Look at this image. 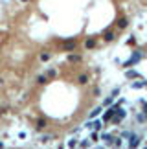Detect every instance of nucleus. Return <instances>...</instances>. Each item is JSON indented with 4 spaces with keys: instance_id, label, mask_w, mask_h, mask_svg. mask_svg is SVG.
<instances>
[{
    "instance_id": "obj_8",
    "label": "nucleus",
    "mask_w": 147,
    "mask_h": 149,
    "mask_svg": "<svg viewBox=\"0 0 147 149\" xmlns=\"http://www.w3.org/2000/svg\"><path fill=\"white\" fill-rule=\"evenodd\" d=\"M39 59H41L42 63H46V61H50V59H52V54H50V52H46V50H44L42 54L39 55Z\"/></svg>"
},
{
    "instance_id": "obj_20",
    "label": "nucleus",
    "mask_w": 147,
    "mask_h": 149,
    "mask_svg": "<svg viewBox=\"0 0 147 149\" xmlns=\"http://www.w3.org/2000/svg\"><path fill=\"white\" fill-rule=\"evenodd\" d=\"M4 111H6V109H0V114H2V112H4Z\"/></svg>"
},
{
    "instance_id": "obj_4",
    "label": "nucleus",
    "mask_w": 147,
    "mask_h": 149,
    "mask_svg": "<svg viewBox=\"0 0 147 149\" xmlns=\"http://www.w3.org/2000/svg\"><path fill=\"white\" fill-rule=\"evenodd\" d=\"M96 44H98V41H96V37H88L87 41H85V44H83V46L87 48V50H92V48L96 46Z\"/></svg>"
},
{
    "instance_id": "obj_1",
    "label": "nucleus",
    "mask_w": 147,
    "mask_h": 149,
    "mask_svg": "<svg viewBox=\"0 0 147 149\" xmlns=\"http://www.w3.org/2000/svg\"><path fill=\"white\" fill-rule=\"evenodd\" d=\"M127 26H129V19H127V17H120V19L116 20V28H118V30H125Z\"/></svg>"
},
{
    "instance_id": "obj_14",
    "label": "nucleus",
    "mask_w": 147,
    "mask_h": 149,
    "mask_svg": "<svg viewBox=\"0 0 147 149\" xmlns=\"http://www.w3.org/2000/svg\"><path fill=\"white\" fill-rule=\"evenodd\" d=\"M50 140H52V136H50V134H46V136H42V138H41V142H50Z\"/></svg>"
},
{
    "instance_id": "obj_7",
    "label": "nucleus",
    "mask_w": 147,
    "mask_h": 149,
    "mask_svg": "<svg viewBox=\"0 0 147 149\" xmlns=\"http://www.w3.org/2000/svg\"><path fill=\"white\" fill-rule=\"evenodd\" d=\"M83 57L77 55V54H68V63H81Z\"/></svg>"
},
{
    "instance_id": "obj_11",
    "label": "nucleus",
    "mask_w": 147,
    "mask_h": 149,
    "mask_svg": "<svg viewBox=\"0 0 147 149\" xmlns=\"http://www.w3.org/2000/svg\"><path fill=\"white\" fill-rule=\"evenodd\" d=\"M140 144V138H138V136H131V144H129V146H131V147H136Z\"/></svg>"
},
{
    "instance_id": "obj_12",
    "label": "nucleus",
    "mask_w": 147,
    "mask_h": 149,
    "mask_svg": "<svg viewBox=\"0 0 147 149\" xmlns=\"http://www.w3.org/2000/svg\"><path fill=\"white\" fill-rule=\"evenodd\" d=\"M99 112H101V107H98V109H94V111H92V112H90V116H92V118H94V116H98V114H99Z\"/></svg>"
},
{
    "instance_id": "obj_9",
    "label": "nucleus",
    "mask_w": 147,
    "mask_h": 149,
    "mask_svg": "<svg viewBox=\"0 0 147 149\" xmlns=\"http://www.w3.org/2000/svg\"><path fill=\"white\" fill-rule=\"evenodd\" d=\"M77 83L79 85H87L88 83V76H87V74H79V76H77Z\"/></svg>"
},
{
    "instance_id": "obj_19",
    "label": "nucleus",
    "mask_w": 147,
    "mask_h": 149,
    "mask_svg": "<svg viewBox=\"0 0 147 149\" xmlns=\"http://www.w3.org/2000/svg\"><path fill=\"white\" fill-rule=\"evenodd\" d=\"M112 100H114V98H107V100H105V105H110Z\"/></svg>"
},
{
    "instance_id": "obj_17",
    "label": "nucleus",
    "mask_w": 147,
    "mask_h": 149,
    "mask_svg": "<svg viewBox=\"0 0 147 149\" xmlns=\"http://www.w3.org/2000/svg\"><path fill=\"white\" fill-rule=\"evenodd\" d=\"M99 94H101V90H99L98 87H96V88H94V96H99Z\"/></svg>"
},
{
    "instance_id": "obj_3",
    "label": "nucleus",
    "mask_w": 147,
    "mask_h": 149,
    "mask_svg": "<svg viewBox=\"0 0 147 149\" xmlns=\"http://www.w3.org/2000/svg\"><path fill=\"white\" fill-rule=\"evenodd\" d=\"M35 81H37V85L44 87V85H48V83H50V79H48V76H44V74H39V76L35 77Z\"/></svg>"
},
{
    "instance_id": "obj_2",
    "label": "nucleus",
    "mask_w": 147,
    "mask_h": 149,
    "mask_svg": "<svg viewBox=\"0 0 147 149\" xmlns=\"http://www.w3.org/2000/svg\"><path fill=\"white\" fill-rule=\"evenodd\" d=\"M48 127V122H46V118H39L37 122H35V129L37 131H44Z\"/></svg>"
},
{
    "instance_id": "obj_18",
    "label": "nucleus",
    "mask_w": 147,
    "mask_h": 149,
    "mask_svg": "<svg viewBox=\"0 0 147 149\" xmlns=\"http://www.w3.org/2000/svg\"><path fill=\"white\" fill-rule=\"evenodd\" d=\"M68 146H70V147H76V146H77V142H76V140H72V142H68Z\"/></svg>"
},
{
    "instance_id": "obj_13",
    "label": "nucleus",
    "mask_w": 147,
    "mask_h": 149,
    "mask_svg": "<svg viewBox=\"0 0 147 149\" xmlns=\"http://www.w3.org/2000/svg\"><path fill=\"white\" fill-rule=\"evenodd\" d=\"M127 77H138V74L134 72V70H129V72H127Z\"/></svg>"
},
{
    "instance_id": "obj_15",
    "label": "nucleus",
    "mask_w": 147,
    "mask_h": 149,
    "mask_svg": "<svg viewBox=\"0 0 147 149\" xmlns=\"http://www.w3.org/2000/svg\"><path fill=\"white\" fill-rule=\"evenodd\" d=\"M114 140H116V142H114V146H116V147H120V146H121V138H114Z\"/></svg>"
},
{
    "instance_id": "obj_16",
    "label": "nucleus",
    "mask_w": 147,
    "mask_h": 149,
    "mask_svg": "<svg viewBox=\"0 0 147 149\" xmlns=\"http://www.w3.org/2000/svg\"><path fill=\"white\" fill-rule=\"evenodd\" d=\"M79 146H81V147H88V142L83 140V142H79Z\"/></svg>"
},
{
    "instance_id": "obj_6",
    "label": "nucleus",
    "mask_w": 147,
    "mask_h": 149,
    "mask_svg": "<svg viewBox=\"0 0 147 149\" xmlns=\"http://www.w3.org/2000/svg\"><path fill=\"white\" fill-rule=\"evenodd\" d=\"M114 39H116V33H114V31L107 30V31L103 33V41H105V42H110V41H114Z\"/></svg>"
},
{
    "instance_id": "obj_10",
    "label": "nucleus",
    "mask_w": 147,
    "mask_h": 149,
    "mask_svg": "<svg viewBox=\"0 0 147 149\" xmlns=\"http://www.w3.org/2000/svg\"><path fill=\"white\" fill-rule=\"evenodd\" d=\"M46 76H48V79H50V81H52V79H55V77H57V70H53V68H50Z\"/></svg>"
},
{
    "instance_id": "obj_5",
    "label": "nucleus",
    "mask_w": 147,
    "mask_h": 149,
    "mask_svg": "<svg viewBox=\"0 0 147 149\" xmlns=\"http://www.w3.org/2000/svg\"><path fill=\"white\" fill-rule=\"evenodd\" d=\"M76 48H77V42H76V41H70V42H64V44H63V50L68 52V54H70V52H74Z\"/></svg>"
},
{
    "instance_id": "obj_21",
    "label": "nucleus",
    "mask_w": 147,
    "mask_h": 149,
    "mask_svg": "<svg viewBox=\"0 0 147 149\" xmlns=\"http://www.w3.org/2000/svg\"><path fill=\"white\" fill-rule=\"evenodd\" d=\"M20 2H28V0H20Z\"/></svg>"
}]
</instances>
